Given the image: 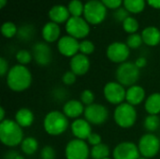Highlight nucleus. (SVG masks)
I'll list each match as a JSON object with an SVG mask.
<instances>
[{
  "mask_svg": "<svg viewBox=\"0 0 160 159\" xmlns=\"http://www.w3.org/2000/svg\"><path fill=\"white\" fill-rule=\"evenodd\" d=\"M16 159H24V158H23V157H22V156H20V155H19V156L17 157V158H16Z\"/></svg>",
  "mask_w": 160,
  "mask_h": 159,
  "instance_id": "8fccbe9b",
  "label": "nucleus"
},
{
  "mask_svg": "<svg viewBox=\"0 0 160 159\" xmlns=\"http://www.w3.org/2000/svg\"><path fill=\"white\" fill-rule=\"evenodd\" d=\"M8 70H9V68H8V61L4 57H1L0 58V75H1V77L6 76V74H8Z\"/></svg>",
  "mask_w": 160,
  "mask_h": 159,
  "instance_id": "79ce46f5",
  "label": "nucleus"
},
{
  "mask_svg": "<svg viewBox=\"0 0 160 159\" xmlns=\"http://www.w3.org/2000/svg\"><path fill=\"white\" fill-rule=\"evenodd\" d=\"M130 51L127 43L113 42L107 49V57L113 63L123 64L129 57Z\"/></svg>",
  "mask_w": 160,
  "mask_h": 159,
  "instance_id": "f8f14e48",
  "label": "nucleus"
},
{
  "mask_svg": "<svg viewBox=\"0 0 160 159\" xmlns=\"http://www.w3.org/2000/svg\"><path fill=\"white\" fill-rule=\"evenodd\" d=\"M115 123L122 128H129L134 126L137 120V112L135 107L128 102L118 105L113 113Z\"/></svg>",
  "mask_w": 160,
  "mask_h": 159,
  "instance_id": "39448f33",
  "label": "nucleus"
},
{
  "mask_svg": "<svg viewBox=\"0 0 160 159\" xmlns=\"http://www.w3.org/2000/svg\"><path fill=\"white\" fill-rule=\"evenodd\" d=\"M112 156L113 159H139L141 154L134 142H123L115 146Z\"/></svg>",
  "mask_w": 160,
  "mask_h": 159,
  "instance_id": "ddd939ff",
  "label": "nucleus"
},
{
  "mask_svg": "<svg viewBox=\"0 0 160 159\" xmlns=\"http://www.w3.org/2000/svg\"><path fill=\"white\" fill-rule=\"evenodd\" d=\"M84 106L81 100L70 99L67 101L63 107V112L68 118L78 119L82 114L84 113Z\"/></svg>",
  "mask_w": 160,
  "mask_h": 159,
  "instance_id": "a211bd4d",
  "label": "nucleus"
},
{
  "mask_svg": "<svg viewBox=\"0 0 160 159\" xmlns=\"http://www.w3.org/2000/svg\"><path fill=\"white\" fill-rule=\"evenodd\" d=\"M76 78H77V75L75 73H73L71 70L70 71H67V72L64 73V75L62 77V82L66 85H72L73 83H75Z\"/></svg>",
  "mask_w": 160,
  "mask_h": 159,
  "instance_id": "58836bf2",
  "label": "nucleus"
},
{
  "mask_svg": "<svg viewBox=\"0 0 160 159\" xmlns=\"http://www.w3.org/2000/svg\"><path fill=\"white\" fill-rule=\"evenodd\" d=\"M85 141L74 139L68 142L65 149L67 159H88L91 150Z\"/></svg>",
  "mask_w": 160,
  "mask_h": 159,
  "instance_id": "6e6552de",
  "label": "nucleus"
},
{
  "mask_svg": "<svg viewBox=\"0 0 160 159\" xmlns=\"http://www.w3.org/2000/svg\"><path fill=\"white\" fill-rule=\"evenodd\" d=\"M117 82L123 86L130 87L135 85L140 78V68L132 62L120 64L115 72Z\"/></svg>",
  "mask_w": 160,
  "mask_h": 159,
  "instance_id": "20e7f679",
  "label": "nucleus"
},
{
  "mask_svg": "<svg viewBox=\"0 0 160 159\" xmlns=\"http://www.w3.org/2000/svg\"><path fill=\"white\" fill-rule=\"evenodd\" d=\"M22 128L15 120L6 119L0 123V141L8 147L21 145L23 141Z\"/></svg>",
  "mask_w": 160,
  "mask_h": 159,
  "instance_id": "f03ea898",
  "label": "nucleus"
},
{
  "mask_svg": "<svg viewBox=\"0 0 160 159\" xmlns=\"http://www.w3.org/2000/svg\"><path fill=\"white\" fill-rule=\"evenodd\" d=\"M69 14L68 8L62 5H55L49 11L50 19L55 23H63L68 22L70 18Z\"/></svg>",
  "mask_w": 160,
  "mask_h": 159,
  "instance_id": "aec40b11",
  "label": "nucleus"
},
{
  "mask_svg": "<svg viewBox=\"0 0 160 159\" xmlns=\"http://www.w3.org/2000/svg\"><path fill=\"white\" fill-rule=\"evenodd\" d=\"M105 159H111V158H109V157H108V158H105Z\"/></svg>",
  "mask_w": 160,
  "mask_h": 159,
  "instance_id": "603ef678",
  "label": "nucleus"
},
{
  "mask_svg": "<svg viewBox=\"0 0 160 159\" xmlns=\"http://www.w3.org/2000/svg\"><path fill=\"white\" fill-rule=\"evenodd\" d=\"M17 32H18L17 26L11 22H6L1 26V33L7 38L13 37L15 35H17Z\"/></svg>",
  "mask_w": 160,
  "mask_h": 159,
  "instance_id": "7c9ffc66",
  "label": "nucleus"
},
{
  "mask_svg": "<svg viewBox=\"0 0 160 159\" xmlns=\"http://www.w3.org/2000/svg\"><path fill=\"white\" fill-rule=\"evenodd\" d=\"M143 127L148 133L157 131L160 127V118L158 115L149 114L143 122Z\"/></svg>",
  "mask_w": 160,
  "mask_h": 159,
  "instance_id": "cd10ccee",
  "label": "nucleus"
},
{
  "mask_svg": "<svg viewBox=\"0 0 160 159\" xmlns=\"http://www.w3.org/2000/svg\"><path fill=\"white\" fill-rule=\"evenodd\" d=\"M143 43L148 46H157L160 42V31L155 26H148L142 33Z\"/></svg>",
  "mask_w": 160,
  "mask_h": 159,
  "instance_id": "5701e85b",
  "label": "nucleus"
},
{
  "mask_svg": "<svg viewBox=\"0 0 160 159\" xmlns=\"http://www.w3.org/2000/svg\"><path fill=\"white\" fill-rule=\"evenodd\" d=\"M70 70L77 76H82L86 74L90 68V61L87 55L82 53H77L74 55L69 63Z\"/></svg>",
  "mask_w": 160,
  "mask_h": 159,
  "instance_id": "f3484780",
  "label": "nucleus"
},
{
  "mask_svg": "<svg viewBox=\"0 0 160 159\" xmlns=\"http://www.w3.org/2000/svg\"><path fill=\"white\" fill-rule=\"evenodd\" d=\"M90 156L93 159H105L110 156V148L104 143L93 146L90 152Z\"/></svg>",
  "mask_w": 160,
  "mask_h": 159,
  "instance_id": "a878e982",
  "label": "nucleus"
},
{
  "mask_svg": "<svg viewBox=\"0 0 160 159\" xmlns=\"http://www.w3.org/2000/svg\"><path fill=\"white\" fill-rule=\"evenodd\" d=\"M21 149L23 154L27 156L34 155L38 149V141L33 137H27L24 138L22 142L21 143Z\"/></svg>",
  "mask_w": 160,
  "mask_h": 159,
  "instance_id": "393cba45",
  "label": "nucleus"
},
{
  "mask_svg": "<svg viewBox=\"0 0 160 159\" xmlns=\"http://www.w3.org/2000/svg\"><path fill=\"white\" fill-rule=\"evenodd\" d=\"M33 59L38 66H47L52 61V50L48 44L44 42H38L33 46L32 49Z\"/></svg>",
  "mask_w": 160,
  "mask_h": 159,
  "instance_id": "2eb2a0df",
  "label": "nucleus"
},
{
  "mask_svg": "<svg viewBox=\"0 0 160 159\" xmlns=\"http://www.w3.org/2000/svg\"><path fill=\"white\" fill-rule=\"evenodd\" d=\"M68 11L73 17H81L84 10V5L80 0H71L68 4Z\"/></svg>",
  "mask_w": 160,
  "mask_h": 159,
  "instance_id": "c756f323",
  "label": "nucleus"
},
{
  "mask_svg": "<svg viewBox=\"0 0 160 159\" xmlns=\"http://www.w3.org/2000/svg\"><path fill=\"white\" fill-rule=\"evenodd\" d=\"M32 59H33L32 52H28L27 50H20L16 53V60L20 65L25 66L29 64L32 61Z\"/></svg>",
  "mask_w": 160,
  "mask_h": 159,
  "instance_id": "72a5a7b5",
  "label": "nucleus"
},
{
  "mask_svg": "<svg viewBox=\"0 0 160 159\" xmlns=\"http://www.w3.org/2000/svg\"><path fill=\"white\" fill-rule=\"evenodd\" d=\"M125 8L131 13H140L145 7V0H124Z\"/></svg>",
  "mask_w": 160,
  "mask_h": 159,
  "instance_id": "bb28decb",
  "label": "nucleus"
},
{
  "mask_svg": "<svg viewBox=\"0 0 160 159\" xmlns=\"http://www.w3.org/2000/svg\"><path fill=\"white\" fill-rule=\"evenodd\" d=\"M138 148L142 157L148 159L155 157L160 150L159 138L153 133L144 134L139 141Z\"/></svg>",
  "mask_w": 160,
  "mask_h": 159,
  "instance_id": "0eeeda50",
  "label": "nucleus"
},
{
  "mask_svg": "<svg viewBox=\"0 0 160 159\" xmlns=\"http://www.w3.org/2000/svg\"><path fill=\"white\" fill-rule=\"evenodd\" d=\"M101 141L102 140H101V137H100L99 134L92 132L91 135L87 139V143L90 144V145H92V147H93V146H96V145H98V144L102 143Z\"/></svg>",
  "mask_w": 160,
  "mask_h": 159,
  "instance_id": "ea45409f",
  "label": "nucleus"
},
{
  "mask_svg": "<svg viewBox=\"0 0 160 159\" xmlns=\"http://www.w3.org/2000/svg\"><path fill=\"white\" fill-rule=\"evenodd\" d=\"M146 64H147V60H146V58L145 57H139L136 61H135V65L141 69V68H142V67H144L145 66H146Z\"/></svg>",
  "mask_w": 160,
  "mask_h": 159,
  "instance_id": "c03bdc74",
  "label": "nucleus"
},
{
  "mask_svg": "<svg viewBox=\"0 0 160 159\" xmlns=\"http://www.w3.org/2000/svg\"><path fill=\"white\" fill-rule=\"evenodd\" d=\"M18 156H19V155H18L17 153H15V152H13V151H10V152H8V153H7V154H6V156H5V158L6 159H16Z\"/></svg>",
  "mask_w": 160,
  "mask_h": 159,
  "instance_id": "49530a36",
  "label": "nucleus"
},
{
  "mask_svg": "<svg viewBox=\"0 0 160 159\" xmlns=\"http://www.w3.org/2000/svg\"><path fill=\"white\" fill-rule=\"evenodd\" d=\"M101 2L105 5L106 7H109L112 9L119 8L120 5L122 4V0H101Z\"/></svg>",
  "mask_w": 160,
  "mask_h": 159,
  "instance_id": "a19ab883",
  "label": "nucleus"
},
{
  "mask_svg": "<svg viewBox=\"0 0 160 159\" xmlns=\"http://www.w3.org/2000/svg\"><path fill=\"white\" fill-rule=\"evenodd\" d=\"M84 119L91 125H102L109 118L108 109L102 104L93 103L84 109Z\"/></svg>",
  "mask_w": 160,
  "mask_h": 159,
  "instance_id": "1a4fd4ad",
  "label": "nucleus"
},
{
  "mask_svg": "<svg viewBox=\"0 0 160 159\" xmlns=\"http://www.w3.org/2000/svg\"><path fill=\"white\" fill-rule=\"evenodd\" d=\"M57 48L62 55L72 58L80 51V42L71 36H64L58 40Z\"/></svg>",
  "mask_w": 160,
  "mask_h": 159,
  "instance_id": "4468645a",
  "label": "nucleus"
},
{
  "mask_svg": "<svg viewBox=\"0 0 160 159\" xmlns=\"http://www.w3.org/2000/svg\"><path fill=\"white\" fill-rule=\"evenodd\" d=\"M139 159H148V158H145V157H140Z\"/></svg>",
  "mask_w": 160,
  "mask_h": 159,
  "instance_id": "3c124183",
  "label": "nucleus"
},
{
  "mask_svg": "<svg viewBox=\"0 0 160 159\" xmlns=\"http://www.w3.org/2000/svg\"><path fill=\"white\" fill-rule=\"evenodd\" d=\"M66 31L68 36L75 38H84L90 32L89 23L85 19L71 16L66 23Z\"/></svg>",
  "mask_w": 160,
  "mask_h": 159,
  "instance_id": "9d476101",
  "label": "nucleus"
},
{
  "mask_svg": "<svg viewBox=\"0 0 160 159\" xmlns=\"http://www.w3.org/2000/svg\"><path fill=\"white\" fill-rule=\"evenodd\" d=\"M7 2H8V0H0V8H3L6 6Z\"/></svg>",
  "mask_w": 160,
  "mask_h": 159,
  "instance_id": "09e8293b",
  "label": "nucleus"
},
{
  "mask_svg": "<svg viewBox=\"0 0 160 159\" xmlns=\"http://www.w3.org/2000/svg\"><path fill=\"white\" fill-rule=\"evenodd\" d=\"M148 4L155 7V8H160V0H147Z\"/></svg>",
  "mask_w": 160,
  "mask_h": 159,
  "instance_id": "a18cd8bd",
  "label": "nucleus"
},
{
  "mask_svg": "<svg viewBox=\"0 0 160 159\" xmlns=\"http://www.w3.org/2000/svg\"><path fill=\"white\" fill-rule=\"evenodd\" d=\"M144 108L148 114L158 115L160 113V93L150 95L145 100Z\"/></svg>",
  "mask_w": 160,
  "mask_h": 159,
  "instance_id": "b1692460",
  "label": "nucleus"
},
{
  "mask_svg": "<svg viewBox=\"0 0 160 159\" xmlns=\"http://www.w3.org/2000/svg\"><path fill=\"white\" fill-rule=\"evenodd\" d=\"M103 94L109 103L118 106L126 100L127 90L118 82H110L104 86Z\"/></svg>",
  "mask_w": 160,
  "mask_h": 159,
  "instance_id": "9b49d317",
  "label": "nucleus"
},
{
  "mask_svg": "<svg viewBox=\"0 0 160 159\" xmlns=\"http://www.w3.org/2000/svg\"><path fill=\"white\" fill-rule=\"evenodd\" d=\"M128 11L125 8V7H119L117 8L114 13H113V16H114V19L117 21V22H124L127 18L129 17L128 15Z\"/></svg>",
  "mask_w": 160,
  "mask_h": 159,
  "instance_id": "4c0bfd02",
  "label": "nucleus"
},
{
  "mask_svg": "<svg viewBox=\"0 0 160 159\" xmlns=\"http://www.w3.org/2000/svg\"><path fill=\"white\" fill-rule=\"evenodd\" d=\"M70 129L75 139H79L82 141L87 140L92 133L91 124L85 119H80V118L75 119L71 124Z\"/></svg>",
  "mask_w": 160,
  "mask_h": 159,
  "instance_id": "dca6fc26",
  "label": "nucleus"
},
{
  "mask_svg": "<svg viewBox=\"0 0 160 159\" xmlns=\"http://www.w3.org/2000/svg\"><path fill=\"white\" fill-rule=\"evenodd\" d=\"M68 119L59 111H52L47 113L43 120V127L47 134L51 136H59L68 127Z\"/></svg>",
  "mask_w": 160,
  "mask_h": 159,
  "instance_id": "7ed1b4c3",
  "label": "nucleus"
},
{
  "mask_svg": "<svg viewBox=\"0 0 160 159\" xmlns=\"http://www.w3.org/2000/svg\"><path fill=\"white\" fill-rule=\"evenodd\" d=\"M32 83V74L30 70L22 65H15L9 68L7 74V84L11 91L23 92Z\"/></svg>",
  "mask_w": 160,
  "mask_h": 159,
  "instance_id": "f257e3e1",
  "label": "nucleus"
},
{
  "mask_svg": "<svg viewBox=\"0 0 160 159\" xmlns=\"http://www.w3.org/2000/svg\"><path fill=\"white\" fill-rule=\"evenodd\" d=\"M34 119L35 117L32 111L27 108L20 109L15 114V121L22 128L31 127L34 123Z\"/></svg>",
  "mask_w": 160,
  "mask_h": 159,
  "instance_id": "4be33fe9",
  "label": "nucleus"
},
{
  "mask_svg": "<svg viewBox=\"0 0 160 159\" xmlns=\"http://www.w3.org/2000/svg\"><path fill=\"white\" fill-rule=\"evenodd\" d=\"M142 37L140 34H131L127 38V45L129 49H138L142 44Z\"/></svg>",
  "mask_w": 160,
  "mask_h": 159,
  "instance_id": "473e14b6",
  "label": "nucleus"
},
{
  "mask_svg": "<svg viewBox=\"0 0 160 159\" xmlns=\"http://www.w3.org/2000/svg\"><path fill=\"white\" fill-rule=\"evenodd\" d=\"M55 91V94H54V97H55V99H58V100H60V101H62V100H64L65 99V97H66V90L65 89H63V88H57L56 90H54Z\"/></svg>",
  "mask_w": 160,
  "mask_h": 159,
  "instance_id": "37998d69",
  "label": "nucleus"
},
{
  "mask_svg": "<svg viewBox=\"0 0 160 159\" xmlns=\"http://www.w3.org/2000/svg\"><path fill=\"white\" fill-rule=\"evenodd\" d=\"M56 154L55 150L52 146H44L40 151V158L41 159H55Z\"/></svg>",
  "mask_w": 160,
  "mask_h": 159,
  "instance_id": "e433bc0d",
  "label": "nucleus"
},
{
  "mask_svg": "<svg viewBox=\"0 0 160 159\" xmlns=\"http://www.w3.org/2000/svg\"><path fill=\"white\" fill-rule=\"evenodd\" d=\"M4 120H6L5 119V110H4L3 107H1L0 108V121L3 122Z\"/></svg>",
  "mask_w": 160,
  "mask_h": 159,
  "instance_id": "de8ad7c7",
  "label": "nucleus"
},
{
  "mask_svg": "<svg viewBox=\"0 0 160 159\" xmlns=\"http://www.w3.org/2000/svg\"><path fill=\"white\" fill-rule=\"evenodd\" d=\"M61 34V29L58 23L53 22H47L42 28V37L46 42H54L56 41Z\"/></svg>",
  "mask_w": 160,
  "mask_h": 159,
  "instance_id": "412c9836",
  "label": "nucleus"
},
{
  "mask_svg": "<svg viewBox=\"0 0 160 159\" xmlns=\"http://www.w3.org/2000/svg\"><path fill=\"white\" fill-rule=\"evenodd\" d=\"M95 51V45L90 40H82L80 42V52L84 55H89Z\"/></svg>",
  "mask_w": 160,
  "mask_h": 159,
  "instance_id": "f704fd0d",
  "label": "nucleus"
},
{
  "mask_svg": "<svg viewBox=\"0 0 160 159\" xmlns=\"http://www.w3.org/2000/svg\"><path fill=\"white\" fill-rule=\"evenodd\" d=\"M159 140H160V135H159Z\"/></svg>",
  "mask_w": 160,
  "mask_h": 159,
  "instance_id": "864d4df0",
  "label": "nucleus"
},
{
  "mask_svg": "<svg viewBox=\"0 0 160 159\" xmlns=\"http://www.w3.org/2000/svg\"><path fill=\"white\" fill-rule=\"evenodd\" d=\"M83 15L88 23L99 24L106 18L107 8L101 1L90 0L84 5Z\"/></svg>",
  "mask_w": 160,
  "mask_h": 159,
  "instance_id": "423d86ee",
  "label": "nucleus"
},
{
  "mask_svg": "<svg viewBox=\"0 0 160 159\" xmlns=\"http://www.w3.org/2000/svg\"><path fill=\"white\" fill-rule=\"evenodd\" d=\"M35 35V28L31 24L22 25L17 32V37L22 41H29L33 38Z\"/></svg>",
  "mask_w": 160,
  "mask_h": 159,
  "instance_id": "c85d7f7f",
  "label": "nucleus"
},
{
  "mask_svg": "<svg viewBox=\"0 0 160 159\" xmlns=\"http://www.w3.org/2000/svg\"><path fill=\"white\" fill-rule=\"evenodd\" d=\"M145 98V91L140 85H132L128 88L126 94V100L132 106H137L142 103Z\"/></svg>",
  "mask_w": 160,
  "mask_h": 159,
  "instance_id": "6ab92c4d",
  "label": "nucleus"
},
{
  "mask_svg": "<svg viewBox=\"0 0 160 159\" xmlns=\"http://www.w3.org/2000/svg\"><path fill=\"white\" fill-rule=\"evenodd\" d=\"M123 27L127 33H128L130 35L135 34L137 32V30L139 29V22H137V20L135 18L129 16L123 22Z\"/></svg>",
  "mask_w": 160,
  "mask_h": 159,
  "instance_id": "2f4dec72",
  "label": "nucleus"
},
{
  "mask_svg": "<svg viewBox=\"0 0 160 159\" xmlns=\"http://www.w3.org/2000/svg\"><path fill=\"white\" fill-rule=\"evenodd\" d=\"M81 101L82 102L83 105L85 106H89L91 104L94 103V100H95V95L94 93L89 90V89H85L82 92L81 94Z\"/></svg>",
  "mask_w": 160,
  "mask_h": 159,
  "instance_id": "c9c22d12",
  "label": "nucleus"
}]
</instances>
